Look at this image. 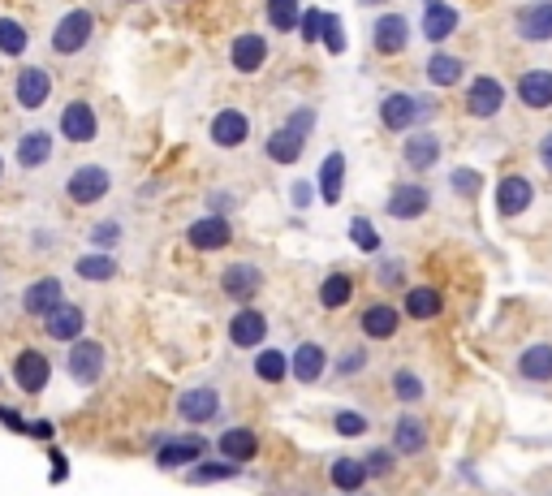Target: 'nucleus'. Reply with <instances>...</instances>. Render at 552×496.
<instances>
[{
    "label": "nucleus",
    "instance_id": "nucleus-1",
    "mask_svg": "<svg viewBox=\"0 0 552 496\" xmlns=\"http://www.w3.org/2000/svg\"><path fill=\"white\" fill-rule=\"evenodd\" d=\"M311 125H316V113H311V108L294 113V117L285 121V130H276L272 134L268 156H272L276 164H294V160L302 156V142H307V134H311Z\"/></svg>",
    "mask_w": 552,
    "mask_h": 496
},
{
    "label": "nucleus",
    "instance_id": "nucleus-2",
    "mask_svg": "<svg viewBox=\"0 0 552 496\" xmlns=\"http://www.w3.org/2000/svg\"><path fill=\"white\" fill-rule=\"evenodd\" d=\"M91 26H96V18H91L87 9L65 14V18H60V26L52 31V48H57V52H78L82 43H87V35H91Z\"/></svg>",
    "mask_w": 552,
    "mask_h": 496
},
{
    "label": "nucleus",
    "instance_id": "nucleus-3",
    "mask_svg": "<svg viewBox=\"0 0 552 496\" xmlns=\"http://www.w3.org/2000/svg\"><path fill=\"white\" fill-rule=\"evenodd\" d=\"M501 99H505V87L496 78H474L471 91H466V113L471 117H492V113H501Z\"/></svg>",
    "mask_w": 552,
    "mask_h": 496
},
{
    "label": "nucleus",
    "instance_id": "nucleus-4",
    "mask_svg": "<svg viewBox=\"0 0 552 496\" xmlns=\"http://www.w3.org/2000/svg\"><path fill=\"white\" fill-rule=\"evenodd\" d=\"M108 195V173L99 169V164H87L78 169L74 178H69V198L74 203H96V198Z\"/></svg>",
    "mask_w": 552,
    "mask_h": 496
},
{
    "label": "nucleus",
    "instance_id": "nucleus-5",
    "mask_svg": "<svg viewBox=\"0 0 552 496\" xmlns=\"http://www.w3.org/2000/svg\"><path fill=\"white\" fill-rule=\"evenodd\" d=\"M531 198H535V190L527 178H505L496 186V212L501 216H518V212H527Z\"/></svg>",
    "mask_w": 552,
    "mask_h": 496
},
{
    "label": "nucleus",
    "instance_id": "nucleus-6",
    "mask_svg": "<svg viewBox=\"0 0 552 496\" xmlns=\"http://www.w3.org/2000/svg\"><path fill=\"white\" fill-rule=\"evenodd\" d=\"M99 367H104V350H99L96 341H78L69 350V372H74V380L91 384V380H99Z\"/></svg>",
    "mask_w": 552,
    "mask_h": 496
},
{
    "label": "nucleus",
    "instance_id": "nucleus-7",
    "mask_svg": "<svg viewBox=\"0 0 552 496\" xmlns=\"http://www.w3.org/2000/svg\"><path fill=\"white\" fill-rule=\"evenodd\" d=\"M518 31H522V40H535V43L552 40V0L522 9V14H518Z\"/></svg>",
    "mask_w": 552,
    "mask_h": 496
},
{
    "label": "nucleus",
    "instance_id": "nucleus-8",
    "mask_svg": "<svg viewBox=\"0 0 552 496\" xmlns=\"http://www.w3.org/2000/svg\"><path fill=\"white\" fill-rule=\"evenodd\" d=\"M60 130H65V139H74V142H91L96 139V113L87 108V104H69L65 108V117H60Z\"/></svg>",
    "mask_w": 552,
    "mask_h": 496
},
{
    "label": "nucleus",
    "instance_id": "nucleus-9",
    "mask_svg": "<svg viewBox=\"0 0 552 496\" xmlns=\"http://www.w3.org/2000/svg\"><path fill=\"white\" fill-rule=\"evenodd\" d=\"M14 372H18V384L26 393H40L43 384H48V358L35 354V350H22L18 363H14Z\"/></svg>",
    "mask_w": 552,
    "mask_h": 496
},
{
    "label": "nucleus",
    "instance_id": "nucleus-10",
    "mask_svg": "<svg viewBox=\"0 0 552 496\" xmlns=\"http://www.w3.org/2000/svg\"><path fill=\"white\" fill-rule=\"evenodd\" d=\"M48 96H52V78H48L43 69H22L18 74V104L22 108H40Z\"/></svg>",
    "mask_w": 552,
    "mask_h": 496
},
{
    "label": "nucleus",
    "instance_id": "nucleus-11",
    "mask_svg": "<svg viewBox=\"0 0 552 496\" xmlns=\"http://www.w3.org/2000/svg\"><path fill=\"white\" fill-rule=\"evenodd\" d=\"M518 96L527 108H548L552 104V74L548 69H531V74H522L518 82Z\"/></svg>",
    "mask_w": 552,
    "mask_h": 496
},
{
    "label": "nucleus",
    "instance_id": "nucleus-12",
    "mask_svg": "<svg viewBox=\"0 0 552 496\" xmlns=\"http://www.w3.org/2000/svg\"><path fill=\"white\" fill-rule=\"evenodd\" d=\"M186 238H190V246H198V251H216V246H225V242H229V225H225L220 216L195 220Z\"/></svg>",
    "mask_w": 552,
    "mask_h": 496
},
{
    "label": "nucleus",
    "instance_id": "nucleus-13",
    "mask_svg": "<svg viewBox=\"0 0 552 496\" xmlns=\"http://www.w3.org/2000/svg\"><path fill=\"white\" fill-rule=\"evenodd\" d=\"M82 333V311L78 307H69V302H60L48 311V337L57 341H74Z\"/></svg>",
    "mask_w": 552,
    "mask_h": 496
},
{
    "label": "nucleus",
    "instance_id": "nucleus-14",
    "mask_svg": "<svg viewBox=\"0 0 552 496\" xmlns=\"http://www.w3.org/2000/svg\"><path fill=\"white\" fill-rule=\"evenodd\" d=\"M414 117H419V108H414V99L406 96V91H397V96H389L380 104V121H384L389 130H410Z\"/></svg>",
    "mask_w": 552,
    "mask_h": 496
},
{
    "label": "nucleus",
    "instance_id": "nucleus-15",
    "mask_svg": "<svg viewBox=\"0 0 552 496\" xmlns=\"http://www.w3.org/2000/svg\"><path fill=\"white\" fill-rule=\"evenodd\" d=\"M410 40V31H406V18L401 14H389V18L375 22V48L380 52H401Z\"/></svg>",
    "mask_w": 552,
    "mask_h": 496
},
{
    "label": "nucleus",
    "instance_id": "nucleus-16",
    "mask_svg": "<svg viewBox=\"0 0 552 496\" xmlns=\"http://www.w3.org/2000/svg\"><path fill=\"white\" fill-rule=\"evenodd\" d=\"M263 60H268V43L259 40V35H237L234 40V65L242 69V74H255Z\"/></svg>",
    "mask_w": 552,
    "mask_h": 496
},
{
    "label": "nucleus",
    "instance_id": "nucleus-17",
    "mask_svg": "<svg viewBox=\"0 0 552 496\" xmlns=\"http://www.w3.org/2000/svg\"><path fill=\"white\" fill-rule=\"evenodd\" d=\"M423 207H428V190L423 186H397L393 198H389V216H397V220L419 216Z\"/></svg>",
    "mask_w": 552,
    "mask_h": 496
},
{
    "label": "nucleus",
    "instance_id": "nucleus-18",
    "mask_svg": "<svg viewBox=\"0 0 552 496\" xmlns=\"http://www.w3.org/2000/svg\"><path fill=\"white\" fill-rule=\"evenodd\" d=\"M57 298H60V280L57 277H43V280H35V285L26 289V298H22V302H26V311H31V316H48L52 307H60Z\"/></svg>",
    "mask_w": 552,
    "mask_h": 496
},
{
    "label": "nucleus",
    "instance_id": "nucleus-19",
    "mask_svg": "<svg viewBox=\"0 0 552 496\" xmlns=\"http://www.w3.org/2000/svg\"><path fill=\"white\" fill-rule=\"evenodd\" d=\"M454 26H457V9L428 0V14H423V35H428V40H449V35H454Z\"/></svg>",
    "mask_w": 552,
    "mask_h": 496
},
{
    "label": "nucleus",
    "instance_id": "nucleus-20",
    "mask_svg": "<svg viewBox=\"0 0 552 496\" xmlns=\"http://www.w3.org/2000/svg\"><path fill=\"white\" fill-rule=\"evenodd\" d=\"M263 333H268V324H263V316H259V311H237L234 324H229V337H234V345H259V341H263Z\"/></svg>",
    "mask_w": 552,
    "mask_h": 496
},
{
    "label": "nucleus",
    "instance_id": "nucleus-21",
    "mask_svg": "<svg viewBox=\"0 0 552 496\" xmlns=\"http://www.w3.org/2000/svg\"><path fill=\"white\" fill-rule=\"evenodd\" d=\"M48 156H52V134H43V130H31V134L18 142V164H26V169L48 164Z\"/></svg>",
    "mask_w": 552,
    "mask_h": 496
},
{
    "label": "nucleus",
    "instance_id": "nucleus-22",
    "mask_svg": "<svg viewBox=\"0 0 552 496\" xmlns=\"http://www.w3.org/2000/svg\"><path fill=\"white\" fill-rule=\"evenodd\" d=\"M246 130H251V125H246V117H242V113H234V108H229V113H220V117L212 121V139H216L220 147H237V142L246 139Z\"/></svg>",
    "mask_w": 552,
    "mask_h": 496
},
{
    "label": "nucleus",
    "instance_id": "nucleus-23",
    "mask_svg": "<svg viewBox=\"0 0 552 496\" xmlns=\"http://www.w3.org/2000/svg\"><path fill=\"white\" fill-rule=\"evenodd\" d=\"M216 406H220V397L212 389H195V393L181 397V415L190 418V423H207V418L216 415Z\"/></svg>",
    "mask_w": 552,
    "mask_h": 496
},
{
    "label": "nucleus",
    "instance_id": "nucleus-24",
    "mask_svg": "<svg viewBox=\"0 0 552 496\" xmlns=\"http://www.w3.org/2000/svg\"><path fill=\"white\" fill-rule=\"evenodd\" d=\"M436 160H440V142L432 134H410L406 139V164L410 169H432Z\"/></svg>",
    "mask_w": 552,
    "mask_h": 496
},
{
    "label": "nucleus",
    "instance_id": "nucleus-25",
    "mask_svg": "<svg viewBox=\"0 0 552 496\" xmlns=\"http://www.w3.org/2000/svg\"><path fill=\"white\" fill-rule=\"evenodd\" d=\"M518 372L527 380H552V345H531L518 358Z\"/></svg>",
    "mask_w": 552,
    "mask_h": 496
},
{
    "label": "nucleus",
    "instance_id": "nucleus-26",
    "mask_svg": "<svg viewBox=\"0 0 552 496\" xmlns=\"http://www.w3.org/2000/svg\"><path fill=\"white\" fill-rule=\"evenodd\" d=\"M255 289H259V268H251V263H234V268L225 272V294L251 298Z\"/></svg>",
    "mask_w": 552,
    "mask_h": 496
},
{
    "label": "nucleus",
    "instance_id": "nucleus-27",
    "mask_svg": "<svg viewBox=\"0 0 552 496\" xmlns=\"http://www.w3.org/2000/svg\"><path fill=\"white\" fill-rule=\"evenodd\" d=\"M220 449H225V457H234V462H251L259 449L255 432H246V427H234V432H225L220 436Z\"/></svg>",
    "mask_w": 552,
    "mask_h": 496
},
{
    "label": "nucleus",
    "instance_id": "nucleus-28",
    "mask_svg": "<svg viewBox=\"0 0 552 496\" xmlns=\"http://www.w3.org/2000/svg\"><path fill=\"white\" fill-rule=\"evenodd\" d=\"M341 178H345V156H341V152H333V156L324 160V169H319V190H324V198H328V203H336V198H341Z\"/></svg>",
    "mask_w": 552,
    "mask_h": 496
},
{
    "label": "nucleus",
    "instance_id": "nucleus-29",
    "mask_svg": "<svg viewBox=\"0 0 552 496\" xmlns=\"http://www.w3.org/2000/svg\"><path fill=\"white\" fill-rule=\"evenodd\" d=\"M363 333H367V337H393L397 333V311L393 307H384V302H375L372 311L363 316Z\"/></svg>",
    "mask_w": 552,
    "mask_h": 496
},
{
    "label": "nucleus",
    "instance_id": "nucleus-30",
    "mask_svg": "<svg viewBox=\"0 0 552 496\" xmlns=\"http://www.w3.org/2000/svg\"><path fill=\"white\" fill-rule=\"evenodd\" d=\"M319 372H324V350H319V345H298L294 376L302 380V384H311V380H319Z\"/></svg>",
    "mask_w": 552,
    "mask_h": 496
},
{
    "label": "nucleus",
    "instance_id": "nucleus-31",
    "mask_svg": "<svg viewBox=\"0 0 552 496\" xmlns=\"http://www.w3.org/2000/svg\"><path fill=\"white\" fill-rule=\"evenodd\" d=\"M423 440H428V432H423V423H419V418H397L393 445L401 449V454H419V449H423Z\"/></svg>",
    "mask_w": 552,
    "mask_h": 496
},
{
    "label": "nucleus",
    "instance_id": "nucleus-32",
    "mask_svg": "<svg viewBox=\"0 0 552 496\" xmlns=\"http://www.w3.org/2000/svg\"><path fill=\"white\" fill-rule=\"evenodd\" d=\"M428 78H432L436 87H454V82L462 78V60L449 57V52H436V57L428 60Z\"/></svg>",
    "mask_w": 552,
    "mask_h": 496
},
{
    "label": "nucleus",
    "instance_id": "nucleus-33",
    "mask_svg": "<svg viewBox=\"0 0 552 496\" xmlns=\"http://www.w3.org/2000/svg\"><path fill=\"white\" fill-rule=\"evenodd\" d=\"M406 311H410L414 319L440 316V294H436V289H410V298H406Z\"/></svg>",
    "mask_w": 552,
    "mask_h": 496
},
{
    "label": "nucleus",
    "instance_id": "nucleus-34",
    "mask_svg": "<svg viewBox=\"0 0 552 496\" xmlns=\"http://www.w3.org/2000/svg\"><path fill=\"white\" fill-rule=\"evenodd\" d=\"M268 18H272L276 31H294L302 9H298V0H268Z\"/></svg>",
    "mask_w": 552,
    "mask_h": 496
},
{
    "label": "nucleus",
    "instance_id": "nucleus-35",
    "mask_svg": "<svg viewBox=\"0 0 552 496\" xmlns=\"http://www.w3.org/2000/svg\"><path fill=\"white\" fill-rule=\"evenodd\" d=\"M319 302H324V307H345V302H350V277L333 272V277L319 285Z\"/></svg>",
    "mask_w": 552,
    "mask_h": 496
},
{
    "label": "nucleus",
    "instance_id": "nucleus-36",
    "mask_svg": "<svg viewBox=\"0 0 552 496\" xmlns=\"http://www.w3.org/2000/svg\"><path fill=\"white\" fill-rule=\"evenodd\" d=\"M0 52H5V57H22V52H26V31H22L14 18L0 22Z\"/></svg>",
    "mask_w": 552,
    "mask_h": 496
},
{
    "label": "nucleus",
    "instance_id": "nucleus-37",
    "mask_svg": "<svg viewBox=\"0 0 552 496\" xmlns=\"http://www.w3.org/2000/svg\"><path fill=\"white\" fill-rule=\"evenodd\" d=\"M363 479H367V466H363V462H354V457H341V462L333 466V483H336V488H358Z\"/></svg>",
    "mask_w": 552,
    "mask_h": 496
},
{
    "label": "nucleus",
    "instance_id": "nucleus-38",
    "mask_svg": "<svg viewBox=\"0 0 552 496\" xmlns=\"http://www.w3.org/2000/svg\"><path fill=\"white\" fill-rule=\"evenodd\" d=\"M198 457V440H173L160 449V466H181V462H195Z\"/></svg>",
    "mask_w": 552,
    "mask_h": 496
},
{
    "label": "nucleus",
    "instance_id": "nucleus-39",
    "mask_svg": "<svg viewBox=\"0 0 552 496\" xmlns=\"http://www.w3.org/2000/svg\"><path fill=\"white\" fill-rule=\"evenodd\" d=\"M255 372L268 380V384H276V380L290 372V363H285V354H281V350H263V354H259V363H255Z\"/></svg>",
    "mask_w": 552,
    "mask_h": 496
},
{
    "label": "nucleus",
    "instance_id": "nucleus-40",
    "mask_svg": "<svg viewBox=\"0 0 552 496\" xmlns=\"http://www.w3.org/2000/svg\"><path fill=\"white\" fill-rule=\"evenodd\" d=\"M78 277H87V280H108V277H113V259H104V255H82V259H78Z\"/></svg>",
    "mask_w": 552,
    "mask_h": 496
},
{
    "label": "nucleus",
    "instance_id": "nucleus-41",
    "mask_svg": "<svg viewBox=\"0 0 552 496\" xmlns=\"http://www.w3.org/2000/svg\"><path fill=\"white\" fill-rule=\"evenodd\" d=\"M350 242H354L358 251H375V246H380V234L372 229V220L354 216V220H350Z\"/></svg>",
    "mask_w": 552,
    "mask_h": 496
},
{
    "label": "nucleus",
    "instance_id": "nucleus-42",
    "mask_svg": "<svg viewBox=\"0 0 552 496\" xmlns=\"http://www.w3.org/2000/svg\"><path fill=\"white\" fill-rule=\"evenodd\" d=\"M319 40L328 43L333 52H345V35H341V18H333V14H324V31H319Z\"/></svg>",
    "mask_w": 552,
    "mask_h": 496
},
{
    "label": "nucleus",
    "instance_id": "nucleus-43",
    "mask_svg": "<svg viewBox=\"0 0 552 496\" xmlns=\"http://www.w3.org/2000/svg\"><path fill=\"white\" fill-rule=\"evenodd\" d=\"M237 471L229 466V462H212V466H198L195 471V479L198 483H216V479H234Z\"/></svg>",
    "mask_w": 552,
    "mask_h": 496
},
{
    "label": "nucleus",
    "instance_id": "nucleus-44",
    "mask_svg": "<svg viewBox=\"0 0 552 496\" xmlns=\"http://www.w3.org/2000/svg\"><path fill=\"white\" fill-rule=\"evenodd\" d=\"M336 432H341V436H363V432H367V418L354 415V410H345V415H336Z\"/></svg>",
    "mask_w": 552,
    "mask_h": 496
},
{
    "label": "nucleus",
    "instance_id": "nucleus-45",
    "mask_svg": "<svg viewBox=\"0 0 552 496\" xmlns=\"http://www.w3.org/2000/svg\"><path fill=\"white\" fill-rule=\"evenodd\" d=\"M393 384H397V397H406V401H419V397H423V384H419L410 372H397Z\"/></svg>",
    "mask_w": 552,
    "mask_h": 496
},
{
    "label": "nucleus",
    "instance_id": "nucleus-46",
    "mask_svg": "<svg viewBox=\"0 0 552 496\" xmlns=\"http://www.w3.org/2000/svg\"><path fill=\"white\" fill-rule=\"evenodd\" d=\"M319 31H324V14H319V9L302 14V35H307V40H319Z\"/></svg>",
    "mask_w": 552,
    "mask_h": 496
},
{
    "label": "nucleus",
    "instance_id": "nucleus-47",
    "mask_svg": "<svg viewBox=\"0 0 552 496\" xmlns=\"http://www.w3.org/2000/svg\"><path fill=\"white\" fill-rule=\"evenodd\" d=\"M454 190L474 195V190H479V173H454Z\"/></svg>",
    "mask_w": 552,
    "mask_h": 496
},
{
    "label": "nucleus",
    "instance_id": "nucleus-48",
    "mask_svg": "<svg viewBox=\"0 0 552 496\" xmlns=\"http://www.w3.org/2000/svg\"><path fill=\"white\" fill-rule=\"evenodd\" d=\"M117 234H121L117 225H96V234H91V238H96L99 246H113V242H117Z\"/></svg>",
    "mask_w": 552,
    "mask_h": 496
},
{
    "label": "nucleus",
    "instance_id": "nucleus-49",
    "mask_svg": "<svg viewBox=\"0 0 552 496\" xmlns=\"http://www.w3.org/2000/svg\"><path fill=\"white\" fill-rule=\"evenodd\" d=\"M294 203L298 207H307V203H311V186H294Z\"/></svg>",
    "mask_w": 552,
    "mask_h": 496
},
{
    "label": "nucleus",
    "instance_id": "nucleus-50",
    "mask_svg": "<svg viewBox=\"0 0 552 496\" xmlns=\"http://www.w3.org/2000/svg\"><path fill=\"white\" fill-rule=\"evenodd\" d=\"M539 160H544V164H548V173H552V134L544 142H539Z\"/></svg>",
    "mask_w": 552,
    "mask_h": 496
},
{
    "label": "nucleus",
    "instance_id": "nucleus-51",
    "mask_svg": "<svg viewBox=\"0 0 552 496\" xmlns=\"http://www.w3.org/2000/svg\"><path fill=\"white\" fill-rule=\"evenodd\" d=\"M384 466H389V454H375L372 462H367V475H372V471H384Z\"/></svg>",
    "mask_w": 552,
    "mask_h": 496
},
{
    "label": "nucleus",
    "instance_id": "nucleus-52",
    "mask_svg": "<svg viewBox=\"0 0 552 496\" xmlns=\"http://www.w3.org/2000/svg\"><path fill=\"white\" fill-rule=\"evenodd\" d=\"M401 277V263H384V272H380V280H397Z\"/></svg>",
    "mask_w": 552,
    "mask_h": 496
},
{
    "label": "nucleus",
    "instance_id": "nucleus-53",
    "mask_svg": "<svg viewBox=\"0 0 552 496\" xmlns=\"http://www.w3.org/2000/svg\"><path fill=\"white\" fill-rule=\"evenodd\" d=\"M358 5H375V0H358Z\"/></svg>",
    "mask_w": 552,
    "mask_h": 496
}]
</instances>
